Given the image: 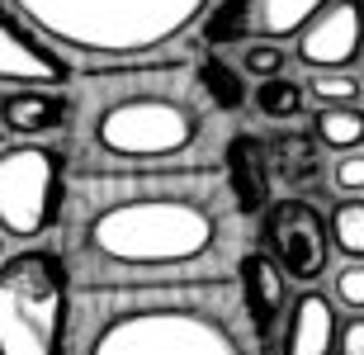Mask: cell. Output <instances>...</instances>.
<instances>
[{
  "instance_id": "obj_13",
  "label": "cell",
  "mask_w": 364,
  "mask_h": 355,
  "mask_svg": "<svg viewBox=\"0 0 364 355\" xmlns=\"http://www.w3.org/2000/svg\"><path fill=\"white\" fill-rule=\"evenodd\" d=\"M336 299H326L317 289H303L289 308V327H284L279 355H336Z\"/></svg>"
},
{
  "instance_id": "obj_9",
  "label": "cell",
  "mask_w": 364,
  "mask_h": 355,
  "mask_svg": "<svg viewBox=\"0 0 364 355\" xmlns=\"http://www.w3.org/2000/svg\"><path fill=\"white\" fill-rule=\"evenodd\" d=\"M71 81L67 57L57 53V43H48L38 28L28 24L24 14H14L0 5V85H43V90H57V85Z\"/></svg>"
},
{
  "instance_id": "obj_19",
  "label": "cell",
  "mask_w": 364,
  "mask_h": 355,
  "mask_svg": "<svg viewBox=\"0 0 364 355\" xmlns=\"http://www.w3.org/2000/svg\"><path fill=\"white\" fill-rule=\"evenodd\" d=\"M317 137H279L274 142V157H279V171L289 176V185H308L317 180Z\"/></svg>"
},
{
  "instance_id": "obj_4",
  "label": "cell",
  "mask_w": 364,
  "mask_h": 355,
  "mask_svg": "<svg viewBox=\"0 0 364 355\" xmlns=\"http://www.w3.org/2000/svg\"><path fill=\"white\" fill-rule=\"evenodd\" d=\"M48 43L81 57H147L199 24L213 0H10Z\"/></svg>"
},
{
  "instance_id": "obj_6",
  "label": "cell",
  "mask_w": 364,
  "mask_h": 355,
  "mask_svg": "<svg viewBox=\"0 0 364 355\" xmlns=\"http://www.w3.org/2000/svg\"><path fill=\"white\" fill-rule=\"evenodd\" d=\"M67 204V157L43 142H10L0 147V228L14 242H43L62 228Z\"/></svg>"
},
{
  "instance_id": "obj_3",
  "label": "cell",
  "mask_w": 364,
  "mask_h": 355,
  "mask_svg": "<svg viewBox=\"0 0 364 355\" xmlns=\"http://www.w3.org/2000/svg\"><path fill=\"white\" fill-rule=\"evenodd\" d=\"M194 85H199V76L185 62L85 76L76 110H81L90 157H105V161L189 157L203 133V110Z\"/></svg>"
},
{
  "instance_id": "obj_23",
  "label": "cell",
  "mask_w": 364,
  "mask_h": 355,
  "mask_svg": "<svg viewBox=\"0 0 364 355\" xmlns=\"http://www.w3.org/2000/svg\"><path fill=\"white\" fill-rule=\"evenodd\" d=\"M331 190L336 194H364V147L336 152V161H331Z\"/></svg>"
},
{
  "instance_id": "obj_1",
  "label": "cell",
  "mask_w": 364,
  "mask_h": 355,
  "mask_svg": "<svg viewBox=\"0 0 364 355\" xmlns=\"http://www.w3.org/2000/svg\"><path fill=\"white\" fill-rule=\"evenodd\" d=\"M62 223L76 275L189 270L228 246L237 199L218 166L109 161L67 180Z\"/></svg>"
},
{
  "instance_id": "obj_22",
  "label": "cell",
  "mask_w": 364,
  "mask_h": 355,
  "mask_svg": "<svg viewBox=\"0 0 364 355\" xmlns=\"http://www.w3.org/2000/svg\"><path fill=\"white\" fill-rule=\"evenodd\" d=\"M199 76H203V95L213 100V105H223V110H237V105H242V85H237V71H228L223 62H218V57L199 71Z\"/></svg>"
},
{
  "instance_id": "obj_10",
  "label": "cell",
  "mask_w": 364,
  "mask_h": 355,
  "mask_svg": "<svg viewBox=\"0 0 364 355\" xmlns=\"http://www.w3.org/2000/svg\"><path fill=\"white\" fill-rule=\"evenodd\" d=\"M364 53V5L360 0H326L308 24L298 28L294 57L308 71L355 67Z\"/></svg>"
},
{
  "instance_id": "obj_8",
  "label": "cell",
  "mask_w": 364,
  "mask_h": 355,
  "mask_svg": "<svg viewBox=\"0 0 364 355\" xmlns=\"http://www.w3.org/2000/svg\"><path fill=\"white\" fill-rule=\"evenodd\" d=\"M265 251L279 260V270L298 285L322 280L331 265V228L322 208L308 199H279L265 213Z\"/></svg>"
},
{
  "instance_id": "obj_24",
  "label": "cell",
  "mask_w": 364,
  "mask_h": 355,
  "mask_svg": "<svg viewBox=\"0 0 364 355\" xmlns=\"http://www.w3.org/2000/svg\"><path fill=\"white\" fill-rule=\"evenodd\" d=\"M336 355H364V313H350L336 332Z\"/></svg>"
},
{
  "instance_id": "obj_11",
  "label": "cell",
  "mask_w": 364,
  "mask_h": 355,
  "mask_svg": "<svg viewBox=\"0 0 364 355\" xmlns=\"http://www.w3.org/2000/svg\"><path fill=\"white\" fill-rule=\"evenodd\" d=\"M237 289H242V308L251 322L256 346L270 341L274 322H279L284 303H289V275L279 270V260L270 251H242L237 260Z\"/></svg>"
},
{
  "instance_id": "obj_14",
  "label": "cell",
  "mask_w": 364,
  "mask_h": 355,
  "mask_svg": "<svg viewBox=\"0 0 364 355\" xmlns=\"http://www.w3.org/2000/svg\"><path fill=\"white\" fill-rule=\"evenodd\" d=\"M223 176H228V190L237 199V213H256L270 199V152L265 142L251 133H237L228 142V157H223Z\"/></svg>"
},
{
  "instance_id": "obj_16",
  "label": "cell",
  "mask_w": 364,
  "mask_h": 355,
  "mask_svg": "<svg viewBox=\"0 0 364 355\" xmlns=\"http://www.w3.org/2000/svg\"><path fill=\"white\" fill-rule=\"evenodd\" d=\"M331 246L346 260H364V194H341L331 208Z\"/></svg>"
},
{
  "instance_id": "obj_20",
  "label": "cell",
  "mask_w": 364,
  "mask_h": 355,
  "mask_svg": "<svg viewBox=\"0 0 364 355\" xmlns=\"http://www.w3.org/2000/svg\"><path fill=\"white\" fill-rule=\"evenodd\" d=\"M284 67H289V53H284L279 43H246L242 48V76H251V81L279 76Z\"/></svg>"
},
{
  "instance_id": "obj_12",
  "label": "cell",
  "mask_w": 364,
  "mask_h": 355,
  "mask_svg": "<svg viewBox=\"0 0 364 355\" xmlns=\"http://www.w3.org/2000/svg\"><path fill=\"white\" fill-rule=\"evenodd\" d=\"M76 119V100H67L62 90H43V85H24L0 95V128L10 137H48V133H67Z\"/></svg>"
},
{
  "instance_id": "obj_7",
  "label": "cell",
  "mask_w": 364,
  "mask_h": 355,
  "mask_svg": "<svg viewBox=\"0 0 364 355\" xmlns=\"http://www.w3.org/2000/svg\"><path fill=\"white\" fill-rule=\"evenodd\" d=\"M326 0H218L203 14V48H246V43H284L322 10Z\"/></svg>"
},
{
  "instance_id": "obj_2",
  "label": "cell",
  "mask_w": 364,
  "mask_h": 355,
  "mask_svg": "<svg viewBox=\"0 0 364 355\" xmlns=\"http://www.w3.org/2000/svg\"><path fill=\"white\" fill-rule=\"evenodd\" d=\"M237 280L223 270L76 275V355H251Z\"/></svg>"
},
{
  "instance_id": "obj_21",
  "label": "cell",
  "mask_w": 364,
  "mask_h": 355,
  "mask_svg": "<svg viewBox=\"0 0 364 355\" xmlns=\"http://www.w3.org/2000/svg\"><path fill=\"white\" fill-rule=\"evenodd\" d=\"M331 299H336L346 313H364V260H346V265L331 275Z\"/></svg>"
},
{
  "instance_id": "obj_18",
  "label": "cell",
  "mask_w": 364,
  "mask_h": 355,
  "mask_svg": "<svg viewBox=\"0 0 364 355\" xmlns=\"http://www.w3.org/2000/svg\"><path fill=\"white\" fill-rule=\"evenodd\" d=\"M317 105H355L364 95V81L350 67H331V71H312L308 85H303Z\"/></svg>"
},
{
  "instance_id": "obj_17",
  "label": "cell",
  "mask_w": 364,
  "mask_h": 355,
  "mask_svg": "<svg viewBox=\"0 0 364 355\" xmlns=\"http://www.w3.org/2000/svg\"><path fill=\"white\" fill-rule=\"evenodd\" d=\"M303 100H308V90L298 81H289V76H265V81L256 85V110L265 114V119H274V123H289V119H298L303 114Z\"/></svg>"
},
{
  "instance_id": "obj_25",
  "label": "cell",
  "mask_w": 364,
  "mask_h": 355,
  "mask_svg": "<svg viewBox=\"0 0 364 355\" xmlns=\"http://www.w3.org/2000/svg\"><path fill=\"white\" fill-rule=\"evenodd\" d=\"M5 246H10V233H5V228H0V260H5Z\"/></svg>"
},
{
  "instance_id": "obj_15",
  "label": "cell",
  "mask_w": 364,
  "mask_h": 355,
  "mask_svg": "<svg viewBox=\"0 0 364 355\" xmlns=\"http://www.w3.org/2000/svg\"><path fill=\"white\" fill-rule=\"evenodd\" d=\"M312 137L326 152H350L364 147V110L360 105H322L312 119Z\"/></svg>"
},
{
  "instance_id": "obj_5",
  "label": "cell",
  "mask_w": 364,
  "mask_h": 355,
  "mask_svg": "<svg viewBox=\"0 0 364 355\" xmlns=\"http://www.w3.org/2000/svg\"><path fill=\"white\" fill-rule=\"evenodd\" d=\"M76 270L67 251L33 246L0 260V355H71Z\"/></svg>"
}]
</instances>
